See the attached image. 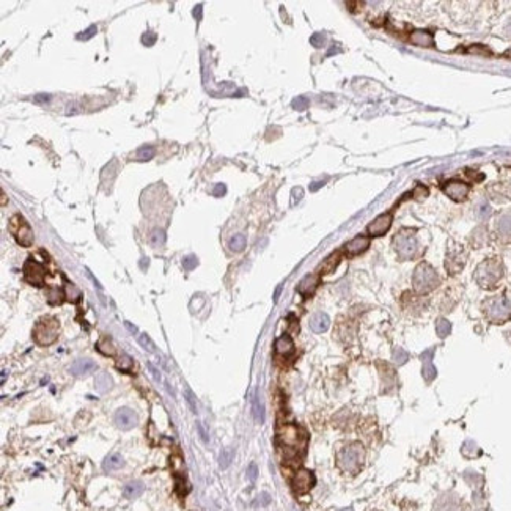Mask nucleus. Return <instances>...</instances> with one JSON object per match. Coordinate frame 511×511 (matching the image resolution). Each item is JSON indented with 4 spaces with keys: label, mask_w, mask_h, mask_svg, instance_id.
<instances>
[{
    "label": "nucleus",
    "mask_w": 511,
    "mask_h": 511,
    "mask_svg": "<svg viewBox=\"0 0 511 511\" xmlns=\"http://www.w3.org/2000/svg\"><path fill=\"white\" fill-rule=\"evenodd\" d=\"M363 459H365V449L363 445L359 442L354 444H349L346 445L345 449H342V452L338 453L337 462L343 472L346 473H357L363 464Z\"/></svg>",
    "instance_id": "1"
},
{
    "label": "nucleus",
    "mask_w": 511,
    "mask_h": 511,
    "mask_svg": "<svg viewBox=\"0 0 511 511\" xmlns=\"http://www.w3.org/2000/svg\"><path fill=\"white\" fill-rule=\"evenodd\" d=\"M277 440L280 447L290 453H299L305 447L307 437L296 425H282L277 431Z\"/></svg>",
    "instance_id": "2"
},
{
    "label": "nucleus",
    "mask_w": 511,
    "mask_h": 511,
    "mask_svg": "<svg viewBox=\"0 0 511 511\" xmlns=\"http://www.w3.org/2000/svg\"><path fill=\"white\" fill-rule=\"evenodd\" d=\"M439 276L436 270L426 263H420L414 270L412 277V285L414 290L419 294H426L429 291H433L436 286L439 285Z\"/></svg>",
    "instance_id": "3"
},
{
    "label": "nucleus",
    "mask_w": 511,
    "mask_h": 511,
    "mask_svg": "<svg viewBox=\"0 0 511 511\" xmlns=\"http://www.w3.org/2000/svg\"><path fill=\"white\" fill-rule=\"evenodd\" d=\"M503 276V267L497 260H486L475 270V280L482 288H492Z\"/></svg>",
    "instance_id": "4"
},
{
    "label": "nucleus",
    "mask_w": 511,
    "mask_h": 511,
    "mask_svg": "<svg viewBox=\"0 0 511 511\" xmlns=\"http://www.w3.org/2000/svg\"><path fill=\"white\" fill-rule=\"evenodd\" d=\"M58 330H60V324L55 318L52 316L41 318L33 329V340L40 346H49L55 343V340L58 338Z\"/></svg>",
    "instance_id": "5"
},
{
    "label": "nucleus",
    "mask_w": 511,
    "mask_h": 511,
    "mask_svg": "<svg viewBox=\"0 0 511 511\" xmlns=\"http://www.w3.org/2000/svg\"><path fill=\"white\" fill-rule=\"evenodd\" d=\"M483 310L492 323H505L511 318V304L505 296H496L488 299L483 304Z\"/></svg>",
    "instance_id": "6"
},
{
    "label": "nucleus",
    "mask_w": 511,
    "mask_h": 511,
    "mask_svg": "<svg viewBox=\"0 0 511 511\" xmlns=\"http://www.w3.org/2000/svg\"><path fill=\"white\" fill-rule=\"evenodd\" d=\"M393 247L398 253V257L403 260H411L417 253V241H415V231L404 228L398 231L393 239Z\"/></svg>",
    "instance_id": "7"
},
{
    "label": "nucleus",
    "mask_w": 511,
    "mask_h": 511,
    "mask_svg": "<svg viewBox=\"0 0 511 511\" xmlns=\"http://www.w3.org/2000/svg\"><path fill=\"white\" fill-rule=\"evenodd\" d=\"M10 231L21 246L30 247L33 244V231H31L28 222L21 214H16L10 219Z\"/></svg>",
    "instance_id": "8"
},
{
    "label": "nucleus",
    "mask_w": 511,
    "mask_h": 511,
    "mask_svg": "<svg viewBox=\"0 0 511 511\" xmlns=\"http://www.w3.org/2000/svg\"><path fill=\"white\" fill-rule=\"evenodd\" d=\"M24 277L30 285L43 286L44 285V277H46V269L38 261L30 258L24 264Z\"/></svg>",
    "instance_id": "9"
},
{
    "label": "nucleus",
    "mask_w": 511,
    "mask_h": 511,
    "mask_svg": "<svg viewBox=\"0 0 511 511\" xmlns=\"http://www.w3.org/2000/svg\"><path fill=\"white\" fill-rule=\"evenodd\" d=\"M442 190L445 192V195L450 197L452 200L462 201V200H466V197L469 195L470 186L462 183V181H458V180H450L442 186Z\"/></svg>",
    "instance_id": "10"
},
{
    "label": "nucleus",
    "mask_w": 511,
    "mask_h": 511,
    "mask_svg": "<svg viewBox=\"0 0 511 511\" xmlns=\"http://www.w3.org/2000/svg\"><path fill=\"white\" fill-rule=\"evenodd\" d=\"M313 485H315V476L309 469H300L293 476V489L297 494L309 492L313 488Z\"/></svg>",
    "instance_id": "11"
},
{
    "label": "nucleus",
    "mask_w": 511,
    "mask_h": 511,
    "mask_svg": "<svg viewBox=\"0 0 511 511\" xmlns=\"http://www.w3.org/2000/svg\"><path fill=\"white\" fill-rule=\"evenodd\" d=\"M392 220H393V216L390 213H384V214L378 216L373 222H370L368 234L370 236H384L392 227Z\"/></svg>",
    "instance_id": "12"
},
{
    "label": "nucleus",
    "mask_w": 511,
    "mask_h": 511,
    "mask_svg": "<svg viewBox=\"0 0 511 511\" xmlns=\"http://www.w3.org/2000/svg\"><path fill=\"white\" fill-rule=\"evenodd\" d=\"M466 264V253L461 247H456L455 250H450L449 255H447V261H445V267L449 270V274H456L459 270L464 267Z\"/></svg>",
    "instance_id": "13"
},
{
    "label": "nucleus",
    "mask_w": 511,
    "mask_h": 511,
    "mask_svg": "<svg viewBox=\"0 0 511 511\" xmlns=\"http://www.w3.org/2000/svg\"><path fill=\"white\" fill-rule=\"evenodd\" d=\"M115 425L120 428V429H132L135 425H137V414L129 409V407H120L117 412H115Z\"/></svg>",
    "instance_id": "14"
},
{
    "label": "nucleus",
    "mask_w": 511,
    "mask_h": 511,
    "mask_svg": "<svg viewBox=\"0 0 511 511\" xmlns=\"http://www.w3.org/2000/svg\"><path fill=\"white\" fill-rule=\"evenodd\" d=\"M433 357H434V349L431 348V349H426L425 353H422L420 359H422V374H423V379L428 382H433L437 376V370H436V366L433 363Z\"/></svg>",
    "instance_id": "15"
},
{
    "label": "nucleus",
    "mask_w": 511,
    "mask_h": 511,
    "mask_svg": "<svg viewBox=\"0 0 511 511\" xmlns=\"http://www.w3.org/2000/svg\"><path fill=\"white\" fill-rule=\"evenodd\" d=\"M368 247H370V237L359 234V236L353 237L351 241H348L345 244V252L349 255V257H356V255L363 253Z\"/></svg>",
    "instance_id": "16"
},
{
    "label": "nucleus",
    "mask_w": 511,
    "mask_h": 511,
    "mask_svg": "<svg viewBox=\"0 0 511 511\" xmlns=\"http://www.w3.org/2000/svg\"><path fill=\"white\" fill-rule=\"evenodd\" d=\"M94 370H96V363H94L91 359H77L70 366V373L73 376H87V374L93 373Z\"/></svg>",
    "instance_id": "17"
},
{
    "label": "nucleus",
    "mask_w": 511,
    "mask_h": 511,
    "mask_svg": "<svg viewBox=\"0 0 511 511\" xmlns=\"http://www.w3.org/2000/svg\"><path fill=\"white\" fill-rule=\"evenodd\" d=\"M319 283V276L318 274H307L297 285V291L302 296H312L316 290V286Z\"/></svg>",
    "instance_id": "18"
},
{
    "label": "nucleus",
    "mask_w": 511,
    "mask_h": 511,
    "mask_svg": "<svg viewBox=\"0 0 511 511\" xmlns=\"http://www.w3.org/2000/svg\"><path fill=\"white\" fill-rule=\"evenodd\" d=\"M330 326V319L326 313L323 312H318L315 313L312 318H310V329L315 332V333H323L329 329Z\"/></svg>",
    "instance_id": "19"
},
{
    "label": "nucleus",
    "mask_w": 511,
    "mask_h": 511,
    "mask_svg": "<svg viewBox=\"0 0 511 511\" xmlns=\"http://www.w3.org/2000/svg\"><path fill=\"white\" fill-rule=\"evenodd\" d=\"M411 41L419 47H433L434 46V37L431 31L426 30H415L411 35Z\"/></svg>",
    "instance_id": "20"
},
{
    "label": "nucleus",
    "mask_w": 511,
    "mask_h": 511,
    "mask_svg": "<svg viewBox=\"0 0 511 511\" xmlns=\"http://www.w3.org/2000/svg\"><path fill=\"white\" fill-rule=\"evenodd\" d=\"M274 348H276V353L280 354V356H290L293 354V351H294V342L293 338L290 337V335H282V337H279L274 343Z\"/></svg>",
    "instance_id": "21"
},
{
    "label": "nucleus",
    "mask_w": 511,
    "mask_h": 511,
    "mask_svg": "<svg viewBox=\"0 0 511 511\" xmlns=\"http://www.w3.org/2000/svg\"><path fill=\"white\" fill-rule=\"evenodd\" d=\"M112 387H114V379H112V376L107 371H101L96 376V379H94V389H96V392L101 395H106L107 392H110Z\"/></svg>",
    "instance_id": "22"
},
{
    "label": "nucleus",
    "mask_w": 511,
    "mask_h": 511,
    "mask_svg": "<svg viewBox=\"0 0 511 511\" xmlns=\"http://www.w3.org/2000/svg\"><path fill=\"white\" fill-rule=\"evenodd\" d=\"M103 467H104L106 472L120 470L121 467H124V459L120 453H110L109 456H106V459L103 462Z\"/></svg>",
    "instance_id": "23"
},
{
    "label": "nucleus",
    "mask_w": 511,
    "mask_h": 511,
    "mask_svg": "<svg viewBox=\"0 0 511 511\" xmlns=\"http://www.w3.org/2000/svg\"><path fill=\"white\" fill-rule=\"evenodd\" d=\"M143 489H145V486H143L142 482L139 480H134V482H129V483H126L124 488H123V496L126 499H137L140 494H143Z\"/></svg>",
    "instance_id": "24"
},
{
    "label": "nucleus",
    "mask_w": 511,
    "mask_h": 511,
    "mask_svg": "<svg viewBox=\"0 0 511 511\" xmlns=\"http://www.w3.org/2000/svg\"><path fill=\"white\" fill-rule=\"evenodd\" d=\"M497 233L500 234V237L506 239L509 241L511 239V213L503 214L499 217L497 220Z\"/></svg>",
    "instance_id": "25"
},
{
    "label": "nucleus",
    "mask_w": 511,
    "mask_h": 511,
    "mask_svg": "<svg viewBox=\"0 0 511 511\" xmlns=\"http://www.w3.org/2000/svg\"><path fill=\"white\" fill-rule=\"evenodd\" d=\"M340 260H342V255L338 252H333L332 255H329V257L323 261L321 267H319L321 274H330V272H333V270L337 269V266L340 264Z\"/></svg>",
    "instance_id": "26"
},
{
    "label": "nucleus",
    "mask_w": 511,
    "mask_h": 511,
    "mask_svg": "<svg viewBox=\"0 0 511 511\" xmlns=\"http://www.w3.org/2000/svg\"><path fill=\"white\" fill-rule=\"evenodd\" d=\"M252 414H253L255 420H257L258 423H264V404L261 401L258 392L255 393L253 400H252Z\"/></svg>",
    "instance_id": "27"
},
{
    "label": "nucleus",
    "mask_w": 511,
    "mask_h": 511,
    "mask_svg": "<svg viewBox=\"0 0 511 511\" xmlns=\"http://www.w3.org/2000/svg\"><path fill=\"white\" fill-rule=\"evenodd\" d=\"M246 246H247V239L241 233L231 236L230 241H228V247H230L231 252H243L246 249Z\"/></svg>",
    "instance_id": "28"
},
{
    "label": "nucleus",
    "mask_w": 511,
    "mask_h": 511,
    "mask_svg": "<svg viewBox=\"0 0 511 511\" xmlns=\"http://www.w3.org/2000/svg\"><path fill=\"white\" fill-rule=\"evenodd\" d=\"M65 296L66 294H63L61 288H58V286H52V288L47 290V302H49L51 305H60Z\"/></svg>",
    "instance_id": "29"
},
{
    "label": "nucleus",
    "mask_w": 511,
    "mask_h": 511,
    "mask_svg": "<svg viewBox=\"0 0 511 511\" xmlns=\"http://www.w3.org/2000/svg\"><path fill=\"white\" fill-rule=\"evenodd\" d=\"M436 332L439 335V338L449 337L450 332H452V324L447 321L445 318H440V319H437V323H436Z\"/></svg>",
    "instance_id": "30"
},
{
    "label": "nucleus",
    "mask_w": 511,
    "mask_h": 511,
    "mask_svg": "<svg viewBox=\"0 0 511 511\" xmlns=\"http://www.w3.org/2000/svg\"><path fill=\"white\" fill-rule=\"evenodd\" d=\"M65 294H66V299H68L70 302H79V299H81V296H82L81 290H79L74 283H70V282H66Z\"/></svg>",
    "instance_id": "31"
},
{
    "label": "nucleus",
    "mask_w": 511,
    "mask_h": 511,
    "mask_svg": "<svg viewBox=\"0 0 511 511\" xmlns=\"http://www.w3.org/2000/svg\"><path fill=\"white\" fill-rule=\"evenodd\" d=\"M96 348H98L99 353H103L104 356H110L112 357V356H115V353H117L115 346L112 345V342L109 338H103L101 342H98Z\"/></svg>",
    "instance_id": "32"
},
{
    "label": "nucleus",
    "mask_w": 511,
    "mask_h": 511,
    "mask_svg": "<svg viewBox=\"0 0 511 511\" xmlns=\"http://www.w3.org/2000/svg\"><path fill=\"white\" fill-rule=\"evenodd\" d=\"M233 456H234L233 449H225V450H222L220 458H219V466H220V469H227V467L231 464Z\"/></svg>",
    "instance_id": "33"
},
{
    "label": "nucleus",
    "mask_w": 511,
    "mask_h": 511,
    "mask_svg": "<svg viewBox=\"0 0 511 511\" xmlns=\"http://www.w3.org/2000/svg\"><path fill=\"white\" fill-rule=\"evenodd\" d=\"M392 360L396 365H404L409 360V354L406 353L403 348H395L393 353H392Z\"/></svg>",
    "instance_id": "34"
},
{
    "label": "nucleus",
    "mask_w": 511,
    "mask_h": 511,
    "mask_svg": "<svg viewBox=\"0 0 511 511\" xmlns=\"http://www.w3.org/2000/svg\"><path fill=\"white\" fill-rule=\"evenodd\" d=\"M137 340H139V345L145 351H148V353H156V345L147 333H140Z\"/></svg>",
    "instance_id": "35"
},
{
    "label": "nucleus",
    "mask_w": 511,
    "mask_h": 511,
    "mask_svg": "<svg viewBox=\"0 0 511 511\" xmlns=\"http://www.w3.org/2000/svg\"><path fill=\"white\" fill-rule=\"evenodd\" d=\"M384 370H386V373H384V376H382V379H384L386 381V384H384V389H386V392L389 390V389H393L395 387V382H396V378H395V371L390 368V366H384Z\"/></svg>",
    "instance_id": "36"
},
{
    "label": "nucleus",
    "mask_w": 511,
    "mask_h": 511,
    "mask_svg": "<svg viewBox=\"0 0 511 511\" xmlns=\"http://www.w3.org/2000/svg\"><path fill=\"white\" fill-rule=\"evenodd\" d=\"M466 52H469V54H476V55H485V57H491V55H492V52L488 49L486 46H483V44H472L470 47H467Z\"/></svg>",
    "instance_id": "37"
},
{
    "label": "nucleus",
    "mask_w": 511,
    "mask_h": 511,
    "mask_svg": "<svg viewBox=\"0 0 511 511\" xmlns=\"http://www.w3.org/2000/svg\"><path fill=\"white\" fill-rule=\"evenodd\" d=\"M156 154V150L153 147H142L137 151V161H150Z\"/></svg>",
    "instance_id": "38"
},
{
    "label": "nucleus",
    "mask_w": 511,
    "mask_h": 511,
    "mask_svg": "<svg viewBox=\"0 0 511 511\" xmlns=\"http://www.w3.org/2000/svg\"><path fill=\"white\" fill-rule=\"evenodd\" d=\"M132 365H134V360H132L131 356H127V354H121V357L117 363L118 370H121V371H129L132 368Z\"/></svg>",
    "instance_id": "39"
},
{
    "label": "nucleus",
    "mask_w": 511,
    "mask_h": 511,
    "mask_svg": "<svg viewBox=\"0 0 511 511\" xmlns=\"http://www.w3.org/2000/svg\"><path fill=\"white\" fill-rule=\"evenodd\" d=\"M164 243H165V233H164V230L156 228L151 233V244L154 247H161V246H164Z\"/></svg>",
    "instance_id": "40"
},
{
    "label": "nucleus",
    "mask_w": 511,
    "mask_h": 511,
    "mask_svg": "<svg viewBox=\"0 0 511 511\" xmlns=\"http://www.w3.org/2000/svg\"><path fill=\"white\" fill-rule=\"evenodd\" d=\"M478 452H480V450H478V447H476V444L473 440H467L464 445H462V453H464L466 456H469V458L476 456Z\"/></svg>",
    "instance_id": "41"
},
{
    "label": "nucleus",
    "mask_w": 511,
    "mask_h": 511,
    "mask_svg": "<svg viewBox=\"0 0 511 511\" xmlns=\"http://www.w3.org/2000/svg\"><path fill=\"white\" fill-rule=\"evenodd\" d=\"M198 266V258L195 255H187V257L183 258V267L184 270H194Z\"/></svg>",
    "instance_id": "42"
},
{
    "label": "nucleus",
    "mask_w": 511,
    "mask_h": 511,
    "mask_svg": "<svg viewBox=\"0 0 511 511\" xmlns=\"http://www.w3.org/2000/svg\"><path fill=\"white\" fill-rule=\"evenodd\" d=\"M291 106H293V109H294V110L304 112L305 109H309V99H307L305 96H297V98H294V99H293Z\"/></svg>",
    "instance_id": "43"
},
{
    "label": "nucleus",
    "mask_w": 511,
    "mask_h": 511,
    "mask_svg": "<svg viewBox=\"0 0 511 511\" xmlns=\"http://www.w3.org/2000/svg\"><path fill=\"white\" fill-rule=\"evenodd\" d=\"M96 33H98V27H96V25H90L87 30L82 31V33H79V35H77V40H79V41H87V40L93 38Z\"/></svg>",
    "instance_id": "44"
},
{
    "label": "nucleus",
    "mask_w": 511,
    "mask_h": 511,
    "mask_svg": "<svg viewBox=\"0 0 511 511\" xmlns=\"http://www.w3.org/2000/svg\"><path fill=\"white\" fill-rule=\"evenodd\" d=\"M186 400H187V404H189L190 411H192L194 414H197V398H195L194 392L189 387H186Z\"/></svg>",
    "instance_id": "45"
},
{
    "label": "nucleus",
    "mask_w": 511,
    "mask_h": 511,
    "mask_svg": "<svg viewBox=\"0 0 511 511\" xmlns=\"http://www.w3.org/2000/svg\"><path fill=\"white\" fill-rule=\"evenodd\" d=\"M310 43L315 47H323L326 44V35L324 33H313L310 37Z\"/></svg>",
    "instance_id": "46"
},
{
    "label": "nucleus",
    "mask_w": 511,
    "mask_h": 511,
    "mask_svg": "<svg viewBox=\"0 0 511 511\" xmlns=\"http://www.w3.org/2000/svg\"><path fill=\"white\" fill-rule=\"evenodd\" d=\"M156 40H157V35L154 33V31H147V33L142 35V43H143V46H147V47L153 46L156 43Z\"/></svg>",
    "instance_id": "47"
},
{
    "label": "nucleus",
    "mask_w": 511,
    "mask_h": 511,
    "mask_svg": "<svg viewBox=\"0 0 511 511\" xmlns=\"http://www.w3.org/2000/svg\"><path fill=\"white\" fill-rule=\"evenodd\" d=\"M225 194H227V186L223 184V183H219V184H216V187L213 189V195H214V197H217V198L223 197Z\"/></svg>",
    "instance_id": "48"
},
{
    "label": "nucleus",
    "mask_w": 511,
    "mask_h": 511,
    "mask_svg": "<svg viewBox=\"0 0 511 511\" xmlns=\"http://www.w3.org/2000/svg\"><path fill=\"white\" fill-rule=\"evenodd\" d=\"M247 476H249V480H250V482H255V480H257V476H258V467H257V464H253V462H252V464L249 466V469H247Z\"/></svg>",
    "instance_id": "49"
},
{
    "label": "nucleus",
    "mask_w": 511,
    "mask_h": 511,
    "mask_svg": "<svg viewBox=\"0 0 511 511\" xmlns=\"http://www.w3.org/2000/svg\"><path fill=\"white\" fill-rule=\"evenodd\" d=\"M302 195H304V190H302L300 187H294L293 190H291V203L293 205H296L300 198H302Z\"/></svg>",
    "instance_id": "50"
},
{
    "label": "nucleus",
    "mask_w": 511,
    "mask_h": 511,
    "mask_svg": "<svg viewBox=\"0 0 511 511\" xmlns=\"http://www.w3.org/2000/svg\"><path fill=\"white\" fill-rule=\"evenodd\" d=\"M466 175H467V177L472 180V181H482L483 178H485V175L483 173H476L475 170H466Z\"/></svg>",
    "instance_id": "51"
},
{
    "label": "nucleus",
    "mask_w": 511,
    "mask_h": 511,
    "mask_svg": "<svg viewBox=\"0 0 511 511\" xmlns=\"http://www.w3.org/2000/svg\"><path fill=\"white\" fill-rule=\"evenodd\" d=\"M33 101H35L37 104H47V103L51 101V94H44V93L37 94V96L33 98Z\"/></svg>",
    "instance_id": "52"
},
{
    "label": "nucleus",
    "mask_w": 511,
    "mask_h": 511,
    "mask_svg": "<svg viewBox=\"0 0 511 511\" xmlns=\"http://www.w3.org/2000/svg\"><path fill=\"white\" fill-rule=\"evenodd\" d=\"M197 429H198V433H200V437H201V440L206 444L208 440H210V437H208V434H206V431H205V428L201 426V423H197Z\"/></svg>",
    "instance_id": "53"
},
{
    "label": "nucleus",
    "mask_w": 511,
    "mask_h": 511,
    "mask_svg": "<svg viewBox=\"0 0 511 511\" xmlns=\"http://www.w3.org/2000/svg\"><path fill=\"white\" fill-rule=\"evenodd\" d=\"M148 368H150V371H151V374H153V378H154L156 381H161V373H159V371L154 368V365H153V363L148 362Z\"/></svg>",
    "instance_id": "54"
},
{
    "label": "nucleus",
    "mask_w": 511,
    "mask_h": 511,
    "mask_svg": "<svg viewBox=\"0 0 511 511\" xmlns=\"http://www.w3.org/2000/svg\"><path fill=\"white\" fill-rule=\"evenodd\" d=\"M323 186H324V181H315V183L310 184V190H312V192H316V190L321 189Z\"/></svg>",
    "instance_id": "55"
},
{
    "label": "nucleus",
    "mask_w": 511,
    "mask_h": 511,
    "mask_svg": "<svg viewBox=\"0 0 511 511\" xmlns=\"http://www.w3.org/2000/svg\"><path fill=\"white\" fill-rule=\"evenodd\" d=\"M480 214H482V217L485 219V217H488L489 214H491V208L485 203L483 206H482V211H480Z\"/></svg>",
    "instance_id": "56"
},
{
    "label": "nucleus",
    "mask_w": 511,
    "mask_h": 511,
    "mask_svg": "<svg viewBox=\"0 0 511 511\" xmlns=\"http://www.w3.org/2000/svg\"><path fill=\"white\" fill-rule=\"evenodd\" d=\"M201 13H203V7H201V5H197V7L194 8V16L197 18V21L201 19Z\"/></svg>",
    "instance_id": "57"
},
{
    "label": "nucleus",
    "mask_w": 511,
    "mask_h": 511,
    "mask_svg": "<svg viewBox=\"0 0 511 511\" xmlns=\"http://www.w3.org/2000/svg\"><path fill=\"white\" fill-rule=\"evenodd\" d=\"M124 326H126V329L129 330L131 333H137V332H139V330H137V327H135L134 324H131L129 321H126V323H124Z\"/></svg>",
    "instance_id": "58"
},
{
    "label": "nucleus",
    "mask_w": 511,
    "mask_h": 511,
    "mask_svg": "<svg viewBox=\"0 0 511 511\" xmlns=\"http://www.w3.org/2000/svg\"><path fill=\"white\" fill-rule=\"evenodd\" d=\"M87 272H88V277H90V279H91V280H93V283H94V286H96V288H98V290H103V286H101V283H99V282H98V280H96V279H94V277H93V274H91V272H90V270H88V269H87Z\"/></svg>",
    "instance_id": "59"
},
{
    "label": "nucleus",
    "mask_w": 511,
    "mask_h": 511,
    "mask_svg": "<svg viewBox=\"0 0 511 511\" xmlns=\"http://www.w3.org/2000/svg\"><path fill=\"white\" fill-rule=\"evenodd\" d=\"M337 52H340V47H338L337 44H335V46L332 47V49L327 52V57H330V55H333V54H337Z\"/></svg>",
    "instance_id": "60"
},
{
    "label": "nucleus",
    "mask_w": 511,
    "mask_h": 511,
    "mask_svg": "<svg viewBox=\"0 0 511 511\" xmlns=\"http://www.w3.org/2000/svg\"><path fill=\"white\" fill-rule=\"evenodd\" d=\"M280 293H282V285H279V286H277V290H276V293H274V300H276V302L279 300V296H280Z\"/></svg>",
    "instance_id": "61"
},
{
    "label": "nucleus",
    "mask_w": 511,
    "mask_h": 511,
    "mask_svg": "<svg viewBox=\"0 0 511 511\" xmlns=\"http://www.w3.org/2000/svg\"><path fill=\"white\" fill-rule=\"evenodd\" d=\"M503 57H505V58H509V60H511V47H509V49H508V51H506V52L503 54Z\"/></svg>",
    "instance_id": "62"
},
{
    "label": "nucleus",
    "mask_w": 511,
    "mask_h": 511,
    "mask_svg": "<svg viewBox=\"0 0 511 511\" xmlns=\"http://www.w3.org/2000/svg\"><path fill=\"white\" fill-rule=\"evenodd\" d=\"M5 203H7V201H5V194L2 192V206H5Z\"/></svg>",
    "instance_id": "63"
},
{
    "label": "nucleus",
    "mask_w": 511,
    "mask_h": 511,
    "mask_svg": "<svg viewBox=\"0 0 511 511\" xmlns=\"http://www.w3.org/2000/svg\"><path fill=\"white\" fill-rule=\"evenodd\" d=\"M340 511H354L353 508H343V509H340Z\"/></svg>",
    "instance_id": "64"
}]
</instances>
